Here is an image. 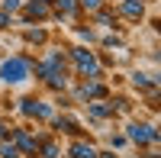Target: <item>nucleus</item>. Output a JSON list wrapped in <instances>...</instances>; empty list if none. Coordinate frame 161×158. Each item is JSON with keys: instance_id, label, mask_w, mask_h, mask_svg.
Listing matches in <instances>:
<instances>
[{"instance_id": "obj_3", "label": "nucleus", "mask_w": 161, "mask_h": 158, "mask_svg": "<svg viewBox=\"0 0 161 158\" xmlns=\"http://www.w3.org/2000/svg\"><path fill=\"white\" fill-rule=\"evenodd\" d=\"M129 136L136 139V142H155L158 139V133L148 129V126H129Z\"/></svg>"}, {"instance_id": "obj_6", "label": "nucleus", "mask_w": 161, "mask_h": 158, "mask_svg": "<svg viewBox=\"0 0 161 158\" xmlns=\"http://www.w3.org/2000/svg\"><path fill=\"white\" fill-rule=\"evenodd\" d=\"M123 13H126V16H142V3L129 0V3H123Z\"/></svg>"}, {"instance_id": "obj_1", "label": "nucleus", "mask_w": 161, "mask_h": 158, "mask_svg": "<svg viewBox=\"0 0 161 158\" xmlns=\"http://www.w3.org/2000/svg\"><path fill=\"white\" fill-rule=\"evenodd\" d=\"M26 74H29V65H26L23 58H10V61H3V68H0V77H3L7 84H16V81H23Z\"/></svg>"}, {"instance_id": "obj_2", "label": "nucleus", "mask_w": 161, "mask_h": 158, "mask_svg": "<svg viewBox=\"0 0 161 158\" xmlns=\"http://www.w3.org/2000/svg\"><path fill=\"white\" fill-rule=\"evenodd\" d=\"M74 58H77V65H80V71H87V74H93V77H97V61H93V55H90V52L77 48V52H74Z\"/></svg>"}, {"instance_id": "obj_12", "label": "nucleus", "mask_w": 161, "mask_h": 158, "mask_svg": "<svg viewBox=\"0 0 161 158\" xmlns=\"http://www.w3.org/2000/svg\"><path fill=\"white\" fill-rule=\"evenodd\" d=\"M84 3H87L90 10H97V7H100V0H84Z\"/></svg>"}, {"instance_id": "obj_10", "label": "nucleus", "mask_w": 161, "mask_h": 158, "mask_svg": "<svg viewBox=\"0 0 161 158\" xmlns=\"http://www.w3.org/2000/svg\"><path fill=\"white\" fill-rule=\"evenodd\" d=\"M93 113H97V116H106V113H110V107H100V103H93Z\"/></svg>"}, {"instance_id": "obj_4", "label": "nucleus", "mask_w": 161, "mask_h": 158, "mask_svg": "<svg viewBox=\"0 0 161 158\" xmlns=\"http://www.w3.org/2000/svg\"><path fill=\"white\" fill-rule=\"evenodd\" d=\"M71 155H74V158H97V152H93L90 145H84V142H77V145L71 149Z\"/></svg>"}, {"instance_id": "obj_11", "label": "nucleus", "mask_w": 161, "mask_h": 158, "mask_svg": "<svg viewBox=\"0 0 161 158\" xmlns=\"http://www.w3.org/2000/svg\"><path fill=\"white\" fill-rule=\"evenodd\" d=\"M3 7H7V10H16V7H19V0H3Z\"/></svg>"}, {"instance_id": "obj_5", "label": "nucleus", "mask_w": 161, "mask_h": 158, "mask_svg": "<svg viewBox=\"0 0 161 158\" xmlns=\"http://www.w3.org/2000/svg\"><path fill=\"white\" fill-rule=\"evenodd\" d=\"M16 142H19V149H26V152H32V149H36V142H32V136H29V133H23V129L16 133Z\"/></svg>"}, {"instance_id": "obj_9", "label": "nucleus", "mask_w": 161, "mask_h": 158, "mask_svg": "<svg viewBox=\"0 0 161 158\" xmlns=\"http://www.w3.org/2000/svg\"><path fill=\"white\" fill-rule=\"evenodd\" d=\"M58 10H64V13H71V10H74V0H58Z\"/></svg>"}, {"instance_id": "obj_7", "label": "nucleus", "mask_w": 161, "mask_h": 158, "mask_svg": "<svg viewBox=\"0 0 161 158\" xmlns=\"http://www.w3.org/2000/svg\"><path fill=\"white\" fill-rule=\"evenodd\" d=\"M0 155H3V158H19L16 145H3V149H0Z\"/></svg>"}, {"instance_id": "obj_8", "label": "nucleus", "mask_w": 161, "mask_h": 158, "mask_svg": "<svg viewBox=\"0 0 161 158\" xmlns=\"http://www.w3.org/2000/svg\"><path fill=\"white\" fill-rule=\"evenodd\" d=\"M29 16H45V7H42V3H32V7H29Z\"/></svg>"}]
</instances>
